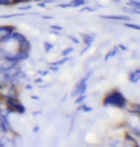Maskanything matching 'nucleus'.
Returning a JSON list of instances; mask_svg holds the SVG:
<instances>
[{"instance_id":"nucleus-7","label":"nucleus","mask_w":140,"mask_h":147,"mask_svg":"<svg viewBox=\"0 0 140 147\" xmlns=\"http://www.w3.org/2000/svg\"><path fill=\"white\" fill-rule=\"evenodd\" d=\"M0 131H3V132H6V131H7L6 125L4 124V122H3V119H2V117H0Z\"/></svg>"},{"instance_id":"nucleus-2","label":"nucleus","mask_w":140,"mask_h":147,"mask_svg":"<svg viewBox=\"0 0 140 147\" xmlns=\"http://www.w3.org/2000/svg\"><path fill=\"white\" fill-rule=\"evenodd\" d=\"M14 29L9 26H4V27H0V42L7 39L8 37L13 33Z\"/></svg>"},{"instance_id":"nucleus-5","label":"nucleus","mask_w":140,"mask_h":147,"mask_svg":"<svg viewBox=\"0 0 140 147\" xmlns=\"http://www.w3.org/2000/svg\"><path fill=\"white\" fill-rule=\"evenodd\" d=\"M130 80L132 81H133V82H136L138 80V78H139V71H136V72H135V73H132V76H130Z\"/></svg>"},{"instance_id":"nucleus-6","label":"nucleus","mask_w":140,"mask_h":147,"mask_svg":"<svg viewBox=\"0 0 140 147\" xmlns=\"http://www.w3.org/2000/svg\"><path fill=\"white\" fill-rule=\"evenodd\" d=\"M103 17H105V18H111V19H119V20H128L129 19L124 16H103Z\"/></svg>"},{"instance_id":"nucleus-4","label":"nucleus","mask_w":140,"mask_h":147,"mask_svg":"<svg viewBox=\"0 0 140 147\" xmlns=\"http://www.w3.org/2000/svg\"><path fill=\"white\" fill-rule=\"evenodd\" d=\"M85 0H74L73 2H71L69 5H61V7H78L85 3Z\"/></svg>"},{"instance_id":"nucleus-1","label":"nucleus","mask_w":140,"mask_h":147,"mask_svg":"<svg viewBox=\"0 0 140 147\" xmlns=\"http://www.w3.org/2000/svg\"><path fill=\"white\" fill-rule=\"evenodd\" d=\"M125 101L126 100H125V98L120 93H113L111 95H109L106 99L107 104L114 105V106H118V107L124 106Z\"/></svg>"},{"instance_id":"nucleus-3","label":"nucleus","mask_w":140,"mask_h":147,"mask_svg":"<svg viewBox=\"0 0 140 147\" xmlns=\"http://www.w3.org/2000/svg\"><path fill=\"white\" fill-rule=\"evenodd\" d=\"M85 81V79H84V80H82V81H80V82H79V84L77 85V87L75 88V90H74V92H73V96L82 95V94H84V93H85V88H86Z\"/></svg>"}]
</instances>
